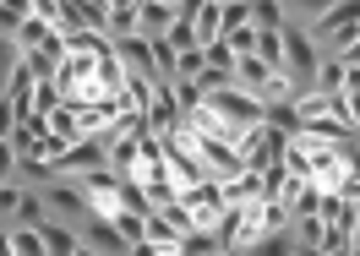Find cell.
<instances>
[{"label": "cell", "instance_id": "obj_1", "mask_svg": "<svg viewBox=\"0 0 360 256\" xmlns=\"http://www.w3.org/2000/svg\"><path fill=\"white\" fill-rule=\"evenodd\" d=\"M316 66H322V55H316L311 33H300V27L284 22V76H290V93H311L316 88Z\"/></svg>", "mask_w": 360, "mask_h": 256}, {"label": "cell", "instance_id": "obj_2", "mask_svg": "<svg viewBox=\"0 0 360 256\" xmlns=\"http://www.w3.org/2000/svg\"><path fill=\"white\" fill-rule=\"evenodd\" d=\"M77 186H82V196H88V208L98 213V218L120 213V175H110V169H88Z\"/></svg>", "mask_w": 360, "mask_h": 256}, {"label": "cell", "instance_id": "obj_3", "mask_svg": "<svg viewBox=\"0 0 360 256\" xmlns=\"http://www.w3.org/2000/svg\"><path fill=\"white\" fill-rule=\"evenodd\" d=\"M33 88H39V82H33V71L22 66V60H11V76H6V109H11V115H17V126H22V120H33Z\"/></svg>", "mask_w": 360, "mask_h": 256}, {"label": "cell", "instance_id": "obj_4", "mask_svg": "<svg viewBox=\"0 0 360 256\" xmlns=\"http://www.w3.org/2000/svg\"><path fill=\"white\" fill-rule=\"evenodd\" d=\"M115 55H120V66H126V76H131V82H148V88L158 82V71H153V44H148L142 33H136V39H120V44H115Z\"/></svg>", "mask_w": 360, "mask_h": 256}, {"label": "cell", "instance_id": "obj_5", "mask_svg": "<svg viewBox=\"0 0 360 256\" xmlns=\"http://www.w3.org/2000/svg\"><path fill=\"white\" fill-rule=\"evenodd\" d=\"M175 17H180L175 0H136V33L142 39H164L175 27Z\"/></svg>", "mask_w": 360, "mask_h": 256}, {"label": "cell", "instance_id": "obj_6", "mask_svg": "<svg viewBox=\"0 0 360 256\" xmlns=\"http://www.w3.org/2000/svg\"><path fill=\"white\" fill-rule=\"evenodd\" d=\"M44 208L60 213V218H93L88 196H82V186H71V180H55V186H44Z\"/></svg>", "mask_w": 360, "mask_h": 256}, {"label": "cell", "instance_id": "obj_7", "mask_svg": "<svg viewBox=\"0 0 360 256\" xmlns=\"http://www.w3.org/2000/svg\"><path fill=\"white\" fill-rule=\"evenodd\" d=\"M82 245H93L98 256H126V251H131V245L115 234V224H110V218H98V213H93L88 229H82Z\"/></svg>", "mask_w": 360, "mask_h": 256}, {"label": "cell", "instance_id": "obj_8", "mask_svg": "<svg viewBox=\"0 0 360 256\" xmlns=\"http://www.w3.org/2000/svg\"><path fill=\"white\" fill-rule=\"evenodd\" d=\"M191 33H197V44H219V33H224V0H197V17H191Z\"/></svg>", "mask_w": 360, "mask_h": 256}, {"label": "cell", "instance_id": "obj_9", "mask_svg": "<svg viewBox=\"0 0 360 256\" xmlns=\"http://www.w3.org/2000/svg\"><path fill=\"white\" fill-rule=\"evenodd\" d=\"M104 39H110V44L136 39V6H131V0H115V6H104Z\"/></svg>", "mask_w": 360, "mask_h": 256}, {"label": "cell", "instance_id": "obj_10", "mask_svg": "<svg viewBox=\"0 0 360 256\" xmlns=\"http://www.w3.org/2000/svg\"><path fill=\"white\" fill-rule=\"evenodd\" d=\"M219 191H224V208H257V202H268V191H262L257 175H240V180H229Z\"/></svg>", "mask_w": 360, "mask_h": 256}, {"label": "cell", "instance_id": "obj_11", "mask_svg": "<svg viewBox=\"0 0 360 256\" xmlns=\"http://www.w3.org/2000/svg\"><path fill=\"white\" fill-rule=\"evenodd\" d=\"M142 240L148 245H158V251H169V256H180V229L164 218V213H148V224H142Z\"/></svg>", "mask_w": 360, "mask_h": 256}, {"label": "cell", "instance_id": "obj_12", "mask_svg": "<svg viewBox=\"0 0 360 256\" xmlns=\"http://www.w3.org/2000/svg\"><path fill=\"white\" fill-rule=\"evenodd\" d=\"M39 147H44V120H22L11 131V153L17 159H39Z\"/></svg>", "mask_w": 360, "mask_h": 256}, {"label": "cell", "instance_id": "obj_13", "mask_svg": "<svg viewBox=\"0 0 360 256\" xmlns=\"http://www.w3.org/2000/svg\"><path fill=\"white\" fill-rule=\"evenodd\" d=\"M290 234H295V245H300V251H322V245H328V224H322V218H295L290 224Z\"/></svg>", "mask_w": 360, "mask_h": 256}, {"label": "cell", "instance_id": "obj_14", "mask_svg": "<svg viewBox=\"0 0 360 256\" xmlns=\"http://www.w3.org/2000/svg\"><path fill=\"white\" fill-rule=\"evenodd\" d=\"M39 234H44V251L49 256H77V245H82V234L66 229V224H44Z\"/></svg>", "mask_w": 360, "mask_h": 256}, {"label": "cell", "instance_id": "obj_15", "mask_svg": "<svg viewBox=\"0 0 360 256\" xmlns=\"http://www.w3.org/2000/svg\"><path fill=\"white\" fill-rule=\"evenodd\" d=\"M49 39H55V27H49V22H39V17H27V22H22V33H17L11 44H17V55H33V49H44Z\"/></svg>", "mask_w": 360, "mask_h": 256}, {"label": "cell", "instance_id": "obj_16", "mask_svg": "<svg viewBox=\"0 0 360 256\" xmlns=\"http://www.w3.org/2000/svg\"><path fill=\"white\" fill-rule=\"evenodd\" d=\"M44 191H22V208H17V229H44L49 218H44Z\"/></svg>", "mask_w": 360, "mask_h": 256}, {"label": "cell", "instance_id": "obj_17", "mask_svg": "<svg viewBox=\"0 0 360 256\" xmlns=\"http://www.w3.org/2000/svg\"><path fill=\"white\" fill-rule=\"evenodd\" d=\"M110 224H115V234H120L126 245H142V224H148V213L120 208V213H110Z\"/></svg>", "mask_w": 360, "mask_h": 256}, {"label": "cell", "instance_id": "obj_18", "mask_svg": "<svg viewBox=\"0 0 360 256\" xmlns=\"http://www.w3.org/2000/svg\"><path fill=\"white\" fill-rule=\"evenodd\" d=\"M153 44V71H158V82H175V66H180V55L169 39H148Z\"/></svg>", "mask_w": 360, "mask_h": 256}, {"label": "cell", "instance_id": "obj_19", "mask_svg": "<svg viewBox=\"0 0 360 256\" xmlns=\"http://www.w3.org/2000/svg\"><path fill=\"white\" fill-rule=\"evenodd\" d=\"M257 39H262V27L246 22V27H235L224 44H229V55H235V60H246V55H257Z\"/></svg>", "mask_w": 360, "mask_h": 256}, {"label": "cell", "instance_id": "obj_20", "mask_svg": "<svg viewBox=\"0 0 360 256\" xmlns=\"http://www.w3.org/2000/svg\"><path fill=\"white\" fill-rule=\"evenodd\" d=\"M60 104H66V98H60V88H55V82H39V88H33V120H49Z\"/></svg>", "mask_w": 360, "mask_h": 256}, {"label": "cell", "instance_id": "obj_21", "mask_svg": "<svg viewBox=\"0 0 360 256\" xmlns=\"http://www.w3.org/2000/svg\"><path fill=\"white\" fill-rule=\"evenodd\" d=\"M22 22H27V6L6 0V6H0V39H17V33H22Z\"/></svg>", "mask_w": 360, "mask_h": 256}, {"label": "cell", "instance_id": "obj_22", "mask_svg": "<svg viewBox=\"0 0 360 256\" xmlns=\"http://www.w3.org/2000/svg\"><path fill=\"white\" fill-rule=\"evenodd\" d=\"M11 251H17V256H49L39 229H11Z\"/></svg>", "mask_w": 360, "mask_h": 256}, {"label": "cell", "instance_id": "obj_23", "mask_svg": "<svg viewBox=\"0 0 360 256\" xmlns=\"http://www.w3.org/2000/svg\"><path fill=\"white\" fill-rule=\"evenodd\" d=\"M246 256H295V234H268V240H257Z\"/></svg>", "mask_w": 360, "mask_h": 256}, {"label": "cell", "instance_id": "obj_24", "mask_svg": "<svg viewBox=\"0 0 360 256\" xmlns=\"http://www.w3.org/2000/svg\"><path fill=\"white\" fill-rule=\"evenodd\" d=\"M202 60H207V71H224V76H235V55H229L224 39H219V44H207V49H202Z\"/></svg>", "mask_w": 360, "mask_h": 256}, {"label": "cell", "instance_id": "obj_25", "mask_svg": "<svg viewBox=\"0 0 360 256\" xmlns=\"http://www.w3.org/2000/svg\"><path fill=\"white\" fill-rule=\"evenodd\" d=\"M246 22H251V6H246V0H224V33H219V39H229L235 27H246Z\"/></svg>", "mask_w": 360, "mask_h": 256}, {"label": "cell", "instance_id": "obj_26", "mask_svg": "<svg viewBox=\"0 0 360 256\" xmlns=\"http://www.w3.org/2000/svg\"><path fill=\"white\" fill-rule=\"evenodd\" d=\"M17 208H22V186H0V213H6V229H17Z\"/></svg>", "mask_w": 360, "mask_h": 256}, {"label": "cell", "instance_id": "obj_27", "mask_svg": "<svg viewBox=\"0 0 360 256\" xmlns=\"http://www.w3.org/2000/svg\"><path fill=\"white\" fill-rule=\"evenodd\" d=\"M175 104H180V120H186L197 104H202V88H197V82H175Z\"/></svg>", "mask_w": 360, "mask_h": 256}, {"label": "cell", "instance_id": "obj_28", "mask_svg": "<svg viewBox=\"0 0 360 256\" xmlns=\"http://www.w3.org/2000/svg\"><path fill=\"white\" fill-rule=\"evenodd\" d=\"M11 175H17V153L11 142H0V186H11Z\"/></svg>", "mask_w": 360, "mask_h": 256}, {"label": "cell", "instance_id": "obj_29", "mask_svg": "<svg viewBox=\"0 0 360 256\" xmlns=\"http://www.w3.org/2000/svg\"><path fill=\"white\" fill-rule=\"evenodd\" d=\"M11 131H17V115H11L6 98H0V142H11Z\"/></svg>", "mask_w": 360, "mask_h": 256}, {"label": "cell", "instance_id": "obj_30", "mask_svg": "<svg viewBox=\"0 0 360 256\" xmlns=\"http://www.w3.org/2000/svg\"><path fill=\"white\" fill-rule=\"evenodd\" d=\"M126 256H169V251H158V245H148V240H142V245H131Z\"/></svg>", "mask_w": 360, "mask_h": 256}, {"label": "cell", "instance_id": "obj_31", "mask_svg": "<svg viewBox=\"0 0 360 256\" xmlns=\"http://www.w3.org/2000/svg\"><path fill=\"white\" fill-rule=\"evenodd\" d=\"M0 256H17L11 251V229H0Z\"/></svg>", "mask_w": 360, "mask_h": 256}, {"label": "cell", "instance_id": "obj_32", "mask_svg": "<svg viewBox=\"0 0 360 256\" xmlns=\"http://www.w3.org/2000/svg\"><path fill=\"white\" fill-rule=\"evenodd\" d=\"M355 256H360V208H355Z\"/></svg>", "mask_w": 360, "mask_h": 256}, {"label": "cell", "instance_id": "obj_33", "mask_svg": "<svg viewBox=\"0 0 360 256\" xmlns=\"http://www.w3.org/2000/svg\"><path fill=\"white\" fill-rule=\"evenodd\" d=\"M77 256H98V251H93V245H77Z\"/></svg>", "mask_w": 360, "mask_h": 256}, {"label": "cell", "instance_id": "obj_34", "mask_svg": "<svg viewBox=\"0 0 360 256\" xmlns=\"http://www.w3.org/2000/svg\"><path fill=\"white\" fill-rule=\"evenodd\" d=\"M295 256H316V251H300V245H295Z\"/></svg>", "mask_w": 360, "mask_h": 256}, {"label": "cell", "instance_id": "obj_35", "mask_svg": "<svg viewBox=\"0 0 360 256\" xmlns=\"http://www.w3.org/2000/svg\"><path fill=\"white\" fill-rule=\"evenodd\" d=\"M219 256H246V251H219Z\"/></svg>", "mask_w": 360, "mask_h": 256}]
</instances>
